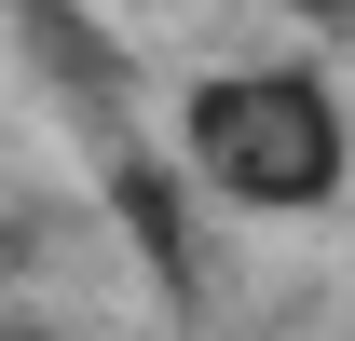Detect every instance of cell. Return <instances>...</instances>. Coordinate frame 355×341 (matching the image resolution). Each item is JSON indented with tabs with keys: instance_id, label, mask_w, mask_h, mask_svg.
Returning <instances> with one entry per match:
<instances>
[{
	"instance_id": "obj_2",
	"label": "cell",
	"mask_w": 355,
	"mask_h": 341,
	"mask_svg": "<svg viewBox=\"0 0 355 341\" xmlns=\"http://www.w3.org/2000/svg\"><path fill=\"white\" fill-rule=\"evenodd\" d=\"M0 28H14V55H28V82H42V110L96 150H123V137H164V110H150V82H137V42L96 14V0H0Z\"/></svg>"
},
{
	"instance_id": "obj_4",
	"label": "cell",
	"mask_w": 355,
	"mask_h": 341,
	"mask_svg": "<svg viewBox=\"0 0 355 341\" xmlns=\"http://www.w3.org/2000/svg\"><path fill=\"white\" fill-rule=\"evenodd\" d=\"M0 341H55V328H42V314H0Z\"/></svg>"
},
{
	"instance_id": "obj_3",
	"label": "cell",
	"mask_w": 355,
	"mask_h": 341,
	"mask_svg": "<svg viewBox=\"0 0 355 341\" xmlns=\"http://www.w3.org/2000/svg\"><path fill=\"white\" fill-rule=\"evenodd\" d=\"M273 14H287L314 55H328V42H355V0H273Z\"/></svg>"
},
{
	"instance_id": "obj_1",
	"label": "cell",
	"mask_w": 355,
	"mask_h": 341,
	"mask_svg": "<svg viewBox=\"0 0 355 341\" xmlns=\"http://www.w3.org/2000/svg\"><path fill=\"white\" fill-rule=\"evenodd\" d=\"M178 177L205 191V218H342L355 205V110L328 82V55H246V69H205V82L164 110Z\"/></svg>"
}]
</instances>
